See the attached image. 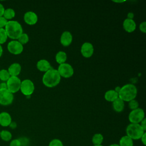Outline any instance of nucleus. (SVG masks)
I'll return each mask as SVG.
<instances>
[{
	"label": "nucleus",
	"mask_w": 146,
	"mask_h": 146,
	"mask_svg": "<svg viewBox=\"0 0 146 146\" xmlns=\"http://www.w3.org/2000/svg\"><path fill=\"white\" fill-rule=\"evenodd\" d=\"M4 29L7 36L13 40L18 39L19 36L23 33L22 27L17 21L11 20L7 21Z\"/></svg>",
	"instance_id": "f257e3e1"
},
{
	"label": "nucleus",
	"mask_w": 146,
	"mask_h": 146,
	"mask_svg": "<svg viewBox=\"0 0 146 146\" xmlns=\"http://www.w3.org/2000/svg\"><path fill=\"white\" fill-rule=\"evenodd\" d=\"M60 79L61 77L57 70L52 68L44 73L42 78V82L45 86L52 88L60 83Z\"/></svg>",
	"instance_id": "f03ea898"
},
{
	"label": "nucleus",
	"mask_w": 146,
	"mask_h": 146,
	"mask_svg": "<svg viewBox=\"0 0 146 146\" xmlns=\"http://www.w3.org/2000/svg\"><path fill=\"white\" fill-rule=\"evenodd\" d=\"M137 90L132 84H127L121 87L118 93L119 98L124 102H129L136 97Z\"/></svg>",
	"instance_id": "7ed1b4c3"
},
{
	"label": "nucleus",
	"mask_w": 146,
	"mask_h": 146,
	"mask_svg": "<svg viewBox=\"0 0 146 146\" xmlns=\"http://www.w3.org/2000/svg\"><path fill=\"white\" fill-rule=\"evenodd\" d=\"M126 135L133 140L140 139L142 135L145 132L140 126V124L130 123L127 125L125 129Z\"/></svg>",
	"instance_id": "20e7f679"
},
{
	"label": "nucleus",
	"mask_w": 146,
	"mask_h": 146,
	"mask_svg": "<svg viewBox=\"0 0 146 146\" xmlns=\"http://www.w3.org/2000/svg\"><path fill=\"white\" fill-rule=\"evenodd\" d=\"M145 118V113L142 108H137L132 110L128 115V120L131 123L139 124Z\"/></svg>",
	"instance_id": "39448f33"
},
{
	"label": "nucleus",
	"mask_w": 146,
	"mask_h": 146,
	"mask_svg": "<svg viewBox=\"0 0 146 146\" xmlns=\"http://www.w3.org/2000/svg\"><path fill=\"white\" fill-rule=\"evenodd\" d=\"M6 84L7 89L12 94H14L20 90L21 80L18 76H10Z\"/></svg>",
	"instance_id": "423d86ee"
},
{
	"label": "nucleus",
	"mask_w": 146,
	"mask_h": 146,
	"mask_svg": "<svg viewBox=\"0 0 146 146\" xmlns=\"http://www.w3.org/2000/svg\"><path fill=\"white\" fill-rule=\"evenodd\" d=\"M57 71L60 77L64 78H68L71 77L74 72V68L71 65L67 63L59 64Z\"/></svg>",
	"instance_id": "0eeeda50"
},
{
	"label": "nucleus",
	"mask_w": 146,
	"mask_h": 146,
	"mask_svg": "<svg viewBox=\"0 0 146 146\" xmlns=\"http://www.w3.org/2000/svg\"><path fill=\"white\" fill-rule=\"evenodd\" d=\"M14 100L13 94L7 89H0V104L2 106H9L11 104Z\"/></svg>",
	"instance_id": "6e6552de"
},
{
	"label": "nucleus",
	"mask_w": 146,
	"mask_h": 146,
	"mask_svg": "<svg viewBox=\"0 0 146 146\" xmlns=\"http://www.w3.org/2000/svg\"><path fill=\"white\" fill-rule=\"evenodd\" d=\"M34 84L31 80L25 79L23 81H21L20 90L24 95H31L34 92Z\"/></svg>",
	"instance_id": "1a4fd4ad"
},
{
	"label": "nucleus",
	"mask_w": 146,
	"mask_h": 146,
	"mask_svg": "<svg viewBox=\"0 0 146 146\" xmlns=\"http://www.w3.org/2000/svg\"><path fill=\"white\" fill-rule=\"evenodd\" d=\"M7 48L8 51L12 54L19 55L23 50V46L17 40H13L7 44Z\"/></svg>",
	"instance_id": "9d476101"
},
{
	"label": "nucleus",
	"mask_w": 146,
	"mask_h": 146,
	"mask_svg": "<svg viewBox=\"0 0 146 146\" xmlns=\"http://www.w3.org/2000/svg\"><path fill=\"white\" fill-rule=\"evenodd\" d=\"M94 50L93 45L90 42L84 43L80 48V52L82 56L87 58L92 56L94 53Z\"/></svg>",
	"instance_id": "9b49d317"
},
{
	"label": "nucleus",
	"mask_w": 146,
	"mask_h": 146,
	"mask_svg": "<svg viewBox=\"0 0 146 146\" xmlns=\"http://www.w3.org/2000/svg\"><path fill=\"white\" fill-rule=\"evenodd\" d=\"M23 19L26 24L34 25L38 22V16L33 11H27L24 14Z\"/></svg>",
	"instance_id": "f8f14e48"
},
{
	"label": "nucleus",
	"mask_w": 146,
	"mask_h": 146,
	"mask_svg": "<svg viewBox=\"0 0 146 146\" xmlns=\"http://www.w3.org/2000/svg\"><path fill=\"white\" fill-rule=\"evenodd\" d=\"M72 41V35L71 33L68 31H64L60 36V43L64 47H67L71 44Z\"/></svg>",
	"instance_id": "ddd939ff"
},
{
	"label": "nucleus",
	"mask_w": 146,
	"mask_h": 146,
	"mask_svg": "<svg viewBox=\"0 0 146 146\" xmlns=\"http://www.w3.org/2000/svg\"><path fill=\"white\" fill-rule=\"evenodd\" d=\"M11 122V116L8 112H2L0 113V125L1 126L8 127Z\"/></svg>",
	"instance_id": "4468645a"
},
{
	"label": "nucleus",
	"mask_w": 146,
	"mask_h": 146,
	"mask_svg": "<svg viewBox=\"0 0 146 146\" xmlns=\"http://www.w3.org/2000/svg\"><path fill=\"white\" fill-rule=\"evenodd\" d=\"M123 29L124 30L128 33L133 32L136 27V25L135 22L133 19L126 18L123 23Z\"/></svg>",
	"instance_id": "2eb2a0df"
},
{
	"label": "nucleus",
	"mask_w": 146,
	"mask_h": 146,
	"mask_svg": "<svg viewBox=\"0 0 146 146\" xmlns=\"http://www.w3.org/2000/svg\"><path fill=\"white\" fill-rule=\"evenodd\" d=\"M7 71L10 76H18L21 71V66L18 63H14L9 67Z\"/></svg>",
	"instance_id": "dca6fc26"
},
{
	"label": "nucleus",
	"mask_w": 146,
	"mask_h": 146,
	"mask_svg": "<svg viewBox=\"0 0 146 146\" xmlns=\"http://www.w3.org/2000/svg\"><path fill=\"white\" fill-rule=\"evenodd\" d=\"M36 67L38 70L42 72H46L52 69L50 62L46 59L39 60L36 63Z\"/></svg>",
	"instance_id": "f3484780"
},
{
	"label": "nucleus",
	"mask_w": 146,
	"mask_h": 146,
	"mask_svg": "<svg viewBox=\"0 0 146 146\" xmlns=\"http://www.w3.org/2000/svg\"><path fill=\"white\" fill-rule=\"evenodd\" d=\"M112 107L115 111L121 112L124 108V102L118 98L112 102Z\"/></svg>",
	"instance_id": "a211bd4d"
},
{
	"label": "nucleus",
	"mask_w": 146,
	"mask_h": 146,
	"mask_svg": "<svg viewBox=\"0 0 146 146\" xmlns=\"http://www.w3.org/2000/svg\"><path fill=\"white\" fill-rule=\"evenodd\" d=\"M118 98V93L116 92L114 90H108L104 94V98L107 102H113Z\"/></svg>",
	"instance_id": "6ab92c4d"
},
{
	"label": "nucleus",
	"mask_w": 146,
	"mask_h": 146,
	"mask_svg": "<svg viewBox=\"0 0 146 146\" xmlns=\"http://www.w3.org/2000/svg\"><path fill=\"white\" fill-rule=\"evenodd\" d=\"M119 146H133V140L127 135L122 136L118 144Z\"/></svg>",
	"instance_id": "aec40b11"
},
{
	"label": "nucleus",
	"mask_w": 146,
	"mask_h": 146,
	"mask_svg": "<svg viewBox=\"0 0 146 146\" xmlns=\"http://www.w3.org/2000/svg\"><path fill=\"white\" fill-rule=\"evenodd\" d=\"M67 59V54L65 52L60 51L58 52L55 55L56 62L59 64L64 63Z\"/></svg>",
	"instance_id": "412c9836"
},
{
	"label": "nucleus",
	"mask_w": 146,
	"mask_h": 146,
	"mask_svg": "<svg viewBox=\"0 0 146 146\" xmlns=\"http://www.w3.org/2000/svg\"><path fill=\"white\" fill-rule=\"evenodd\" d=\"M104 137L100 133H96L94 134L92 137V143L94 145H102L103 142Z\"/></svg>",
	"instance_id": "4be33fe9"
},
{
	"label": "nucleus",
	"mask_w": 146,
	"mask_h": 146,
	"mask_svg": "<svg viewBox=\"0 0 146 146\" xmlns=\"http://www.w3.org/2000/svg\"><path fill=\"white\" fill-rule=\"evenodd\" d=\"M15 16V12L14 9L11 8H7L5 9L3 17L7 21H11Z\"/></svg>",
	"instance_id": "5701e85b"
},
{
	"label": "nucleus",
	"mask_w": 146,
	"mask_h": 146,
	"mask_svg": "<svg viewBox=\"0 0 146 146\" xmlns=\"http://www.w3.org/2000/svg\"><path fill=\"white\" fill-rule=\"evenodd\" d=\"M0 137L5 141H9L11 139L12 135L9 131L2 130L0 132Z\"/></svg>",
	"instance_id": "b1692460"
},
{
	"label": "nucleus",
	"mask_w": 146,
	"mask_h": 146,
	"mask_svg": "<svg viewBox=\"0 0 146 146\" xmlns=\"http://www.w3.org/2000/svg\"><path fill=\"white\" fill-rule=\"evenodd\" d=\"M10 75L7 71L6 69H2L0 70V80L2 82H7L10 78Z\"/></svg>",
	"instance_id": "393cba45"
},
{
	"label": "nucleus",
	"mask_w": 146,
	"mask_h": 146,
	"mask_svg": "<svg viewBox=\"0 0 146 146\" xmlns=\"http://www.w3.org/2000/svg\"><path fill=\"white\" fill-rule=\"evenodd\" d=\"M17 40L22 45L26 44L29 40V35L26 33H22L19 37L18 38Z\"/></svg>",
	"instance_id": "a878e982"
},
{
	"label": "nucleus",
	"mask_w": 146,
	"mask_h": 146,
	"mask_svg": "<svg viewBox=\"0 0 146 146\" xmlns=\"http://www.w3.org/2000/svg\"><path fill=\"white\" fill-rule=\"evenodd\" d=\"M7 35L4 28L0 29V44L5 43L7 39Z\"/></svg>",
	"instance_id": "bb28decb"
},
{
	"label": "nucleus",
	"mask_w": 146,
	"mask_h": 146,
	"mask_svg": "<svg viewBox=\"0 0 146 146\" xmlns=\"http://www.w3.org/2000/svg\"><path fill=\"white\" fill-rule=\"evenodd\" d=\"M48 146H64V145L60 140L58 139H54L50 141Z\"/></svg>",
	"instance_id": "cd10ccee"
},
{
	"label": "nucleus",
	"mask_w": 146,
	"mask_h": 146,
	"mask_svg": "<svg viewBox=\"0 0 146 146\" xmlns=\"http://www.w3.org/2000/svg\"><path fill=\"white\" fill-rule=\"evenodd\" d=\"M128 102V107L131 110H133L139 108V103L135 99H133Z\"/></svg>",
	"instance_id": "c85d7f7f"
},
{
	"label": "nucleus",
	"mask_w": 146,
	"mask_h": 146,
	"mask_svg": "<svg viewBox=\"0 0 146 146\" xmlns=\"http://www.w3.org/2000/svg\"><path fill=\"white\" fill-rule=\"evenodd\" d=\"M21 141L19 139H16L12 140L10 143V146H21Z\"/></svg>",
	"instance_id": "c756f323"
},
{
	"label": "nucleus",
	"mask_w": 146,
	"mask_h": 146,
	"mask_svg": "<svg viewBox=\"0 0 146 146\" xmlns=\"http://www.w3.org/2000/svg\"><path fill=\"white\" fill-rule=\"evenodd\" d=\"M7 22V21L3 16L0 17V29L5 28Z\"/></svg>",
	"instance_id": "7c9ffc66"
},
{
	"label": "nucleus",
	"mask_w": 146,
	"mask_h": 146,
	"mask_svg": "<svg viewBox=\"0 0 146 146\" xmlns=\"http://www.w3.org/2000/svg\"><path fill=\"white\" fill-rule=\"evenodd\" d=\"M139 29L142 33H146V22L145 21H144L140 24Z\"/></svg>",
	"instance_id": "2f4dec72"
},
{
	"label": "nucleus",
	"mask_w": 146,
	"mask_h": 146,
	"mask_svg": "<svg viewBox=\"0 0 146 146\" xmlns=\"http://www.w3.org/2000/svg\"><path fill=\"white\" fill-rule=\"evenodd\" d=\"M139 124L141 127V128L143 129V130L145 131H146V119L144 118Z\"/></svg>",
	"instance_id": "473e14b6"
},
{
	"label": "nucleus",
	"mask_w": 146,
	"mask_h": 146,
	"mask_svg": "<svg viewBox=\"0 0 146 146\" xmlns=\"http://www.w3.org/2000/svg\"><path fill=\"white\" fill-rule=\"evenodd\" d=\"M141 143L143 144V145H146V132H145L144 134L142 135V136L140 138Z\"/></svg>",
	"instance_id": "72a5a7b5"
},
{
	"label": "nucleus",
	"mask_w": 146,
	"mask_h": 146,
	"mask_svg": "<svg viewBox=\"0 0 146 146\" xmlns=\"http://www.w3.org/2000/svg\"><path fill=\"white\" fill-rule=\"evenodd\" d=\"M4 11H5L4 6H3V5H2V4H1V3H0V17L3 16V14Z\"/></svg>",
	"instance_id": "f704fd0d"
},
{
	"label": "nucleus",
	"mask_w": 146,
	"mask_h": 146,
	"mask_svg": "<svg viewBox=\"0 0 146 146\" xmlns=\"http://www.w3.org/2000/svg\"><path fill=\"white\" fill-rule=\"evenodd\" d=\"M0 89H7L6 82L0 83Z\"/></svg>",
	"instance_id": "c9c22d12"
},
{
	"label": "nucleus",
	"mask_w": 146,
	"mask_h": 146,
	"mask_svg": "<svg viewBox=\"0 0 146 146\" xmlns=\"http://www.w3.org/2000/svg\"><path fill=\"white\" fill-rule=\"evenodd\" d=\"M133 17H134V14H133V13H129L127 15V17H128L127 18H128V19H133L132 18H133Z\"/></svg>",
	"instance_id": "e433bc0d"
},
{
	"label": "nucleus",
	"mask_w": 146,
	"mask_h": 146,
	"mask_svg": "<svg viewBox=\"0 0 146 146\" xmlns=\"http://www.w3.org/2000/svg\"><path fill=\"white\" fill-rule=\"evenodd\" d=\"M9 126H10L11 128H16V127H17V124H16V123H15V122H11Z\"/></svg>",
	"instance_id": "4c0bfd02"
},
{
	"label": "nucleus",
	"mask_w": 146,
	"mask_h": 146,
	"mask_svg": "<svg viewBox=\"0 0 146 146\" xmlns=\"http://www.w3.org/2000/svg\"><path fill=\"white\" fill-rule=\"evenodd\" d=\"M120 88H121V87H120L119 86H117L115 88V91L116 92H117V93H119V91H120Z\"/></svg>",
	"instance_id": "58836bf2"
},
{
	"label": "nucleus",
	"mask_w": 146,
	"mask_h": 146,
	"mask_svg": "<svg viewBox=\"0 0 146 146\" xmlns=\"http://www.w3.org/2000/svg\"><path fill=\"white\" fill-rule=\"evenodd\" d=\"M2 54H3V48L2 46L0 44V57L2 56Z\"/></svg>",
	"instance_id": "ea45409f"
},
{
	"label": "nucleus",
	"mask_w": 146,
	"mask_h": 146,
	"mask_svg": "<svg viewBox=\"0 0 146 146\" xmlns=\"http://www.w3.org/2000/svg\"><path fill=\"white\" fill-rule=\"evenodd\" d=\"M108 146H119V145L118 144L115 143V144H110V145H108Z\"/></svg>",
	"instance_id": "a19ab883"
},
{
	"label": "nucleus",
	"mask_w": 146,
	"mask_h": 146,
	"mask_svg": "<svg viewBox=\"0 0 146 146\" xmlns=\"http://www.w3.org/2000/svg\"><path fill=\"white\" fill-rule=\"evenodd\" d=\"M113 2H117V3H121V2H125V1H113Z\"/></svg>",
	"instance_id": "79ce46f5"
},
{
	"label": "nucleus",
	"mask_w": 146,
	"mask_h": 146,
	"mask_svg": "<svg viewBox=\"0 0 146 146\" xmlns=\"http://www.w3.org/2000/svg\"><path fill=\"white\" fill-rule=\"evenodd\" d=\"M93 146H103L102 145H93Z\"/></svg>",
	"instance_id": "37998d69"
}]
</instances>
